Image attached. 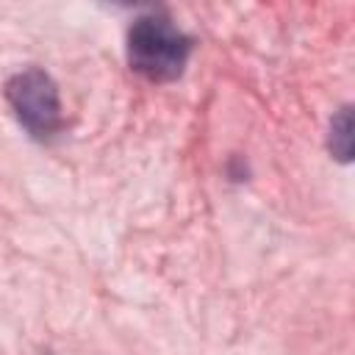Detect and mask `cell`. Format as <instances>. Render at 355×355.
Here are the masks:
<instances>
[{
  "mask_svg": "<svg viewBox=\"0 0 355 355\" xmlns=\"http://www.w3.org/2000/svg\"><path fill=\"white\" fill-rule=\"evenodd\" d=\"M330 150L338 161H349L352 155V111L341 108V114L330 125Z\"/></svg>",
  "mask_w": 355,
  "mask_h": 355,
  "instance_id": "3957f363",
  "label": "cell"
},
{
  "mask_svg": "<svg viewBox=\"0 0 355 355\" xmlns=\"http://www.w3.org/2000/svg\"><path fill=\"white\" fill-rule=\"evenodd\" d=\"M6 97L19 122L33 136H50L61 128V100L53 78L42 69H22L6 83Z\"/></svg>",
  "mask_w": 355,
  "mask_h": 355,
  "instance_id": "7a4b0ae2",
  "label": "cell"
},
{
  "mask_svg": "<svg viewBox=\"0 0 355 355\" xmlns=\"http://www.w3.org/2000/svg\"><path fill=\"white\" fill-rule=\"evenodd\" d=\"M191 53V39L166 17H139L128 31V61L150 80H175Z\"/></svg>",
  "mask_w": 355,
  "mask_h": 355,
  "instance_id": "6da1fadb",
  "label": "cell"
}]
</instances>
